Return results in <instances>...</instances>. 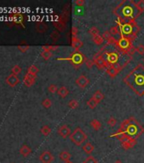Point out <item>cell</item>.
Wrapping results in <instances>:
<instances>
[{
	"label": "cell",
	"instance_id": "6da1fadb",
	"mask_svg": "<svg viewBox=\"0 0 144 163\" xmlns=\"http://www.w3.org/2000/svg\"><path fill=\"white\" fill-rule=\"evenodd\" d=\"M125 83L139 96L144 94V66L139 65L136 67L125 78Z\"/></svg>",
	"mask_w": 144,
	"mask_h": 163
},
{
	"label": "cell",
	"instance_id": "7a4b0ae2",
	"mask_svg": "<svg viewBox=\"0 0 144 163\" xmlns=\"http://www.w3.org/2000/svg\"><path fill=\"white\" fill-rule=\"evenodd\" d=\"M70 139L72 143L76 146H81L87 139V135L86 133L80 127H76L71 133Z\"/></svg>",
	"mask_w": 144,
	"mask_h": 163
},
{
	"label": "cell",
	"instance_id": "3957f363",
	"mask_svg": "<svg viewBox=\"0 0 144 163\" xmlns=\"http://www.w3.org/2000/svg\"><path fill=\"white\" fill-rule=\"evenodd\" d=\"M65 60H71L72 63L74 65H75V66H80V65H81L83 63V61L85 60V57L83 56V54H81V53H74L71 58H68V59H65Z\"/></svg>",
	"mask_w": 144,
	"mask_h": 163
},
{
	"label": "cell",
	"instance_id": "277c9868",
	"mask_svg": "<svg viewBox=\"0 0 144 163\" xmlns=\"http://www.w3.org/2000/svg\"><path fill=\"white\" fill-rule=\"evenodd\" d=\"M54 156L48 150L43 151L39 156V160L42 163H52L53 161H54Z\"/></svg>",
	"mask_w": 144,
	"mask_h": 163
},
{
	"label": "cell",
	"instance_id": "5b68a950",
	"mask_svg": "<svg viewBox=\"0 0 144 163\" xmlns=\"http://www.w3.org/2000/svg\"><path fill=\"white\" fill-rule=\"evenodd\" d=\"M121 13H122L123 18L131 19L134 15V9L131 5H123Z\"/></svg>",
	"mask_w": 144,
	"mask_h": 163
},
{
	"label": "cell",
	"instance_id": "8992f818",
	"mask_svg": "<svg viewBox=\"0 0 144 163\" xmlns=\"http://www.w3.org/2000/svg\"><path fill=\"white\" fill-rule=\"evenodd\" d=\"M90 83V80L85 76V75H81L76 80H75V83L78 85V87H80L81 89H85Z\"/></svg>",
	"mask_w": 144,
	"mask_h": 163
},
{
	"label": "cell",
	"instance_id": "52a82bcc",
	"mask_svg": "<svg viewBox=\"0 0 144 163\" xmlns=\"http://www.w3.org/2000/svg\"><path fill=\"white\" fill-rule=\"evenodd\" d=\"M58 133L60 137H62L63 139H66L68 137L71 136V129L70 127L66 125H63L61 127H59L58 129Z\"/></svg>",
	"mask_w": 144,
	"mask_h": 163
},
{
	"label": "cell",
	"instance_id": "ba28073f",
	"mask_svg": "<svg viewBox=\"0 0 144 163\" xmlns=\"http://www.w3.org/2000/svg\"><path fill=\"white\" fill-rule=\"evenodd\" d=\"M6 83L10 87H15L19 83H20V79L16 75H14V74H11L9 76H7L6 78Z\"/></svg>",
	"mask_w": 144,
	"mask_h": 163
},
{
	"label": "cell",
	"instance_id": "9c48e42d",
	"mask_svg": "<svg viewBox=\"0 0 144 163\" xmlns=\"http://www.w3.org/2000/svg\"><path fill=\"white\" fill-rule=\"evenodd\" d=\"M120 71V66L118 65V64H114V65H112L108 70H107V72H108V76H111V77H114Z\"/></svg>",
	"mask_w": 144,
	"mask_h": 163
},
{
	"label": "cell",
	"instance_id": "30bf717a",
	"mask_svg": "<svg viewBox=\"0 0 144 163\" xmlns=\"http://www.w3.org/2000/svg\"><path fill=\"white\" fill-rule=\"evenodd\" d=\"M35 80H36V76H33L30 74H26L25 76H24V84L26 86V87H32L34 83H35Z\"/></svg>",
	"mask_w": 144,
	"mask_h": 163
},
{
	"label": "cell",
	"instance_id": "8fae6325",
	"mask_svg": "<svg viewBox=\"0 0 144 163\" xmlns=\"http://www.w3.org/2000/svg\"><path fill=\"white\" fill-rule=\"evenodd\" d=\"M94 63L96 64V66L99 68V69H102L104 68V66H107V63L106 61L104 60V57L102 55H98V57H94Z\"/></svg>",
	"mask_w": 144,
	"mask_h": 163
},
{
	"label": "cell",
	"instance_id": "7c38bea8",
	"mask_svg": "<svg viewBox=\"0 0 144 163\" xmlns=\"http://www.w3.org/2000/svg\"><path fill=\"white\" fill-rule=\"evenodd\" d=\"M136 143H137V140H136L134 138H129V139H127L126 140L122 142V147H123L126 150H127L128 149L132 148L134 145H136Z\"/></svg>",
	"mask_w": 144,
	"mask_h": 163
},
{
	"label": "cell",
	"instance_id": "4fadbf2b",
	"mask_svg": "<svg viewBox=\"0 0 144 163\" xmlns=\"http://www.w3.org/2000/svg\"><path fill=\"white\" fill-rule=\"evenodd\" d=\"M118 60H119V55L116 53H109L107 55V62L111 66L117 64Z\"/></svg>",
	"mask_w": 144,
	"mask_h": 163
},
{
	"label": "cell",
	"instance_id": "5bb4252c",
	"mask_svg": "<svg viewBox=\"0 0 144 163\" xmlns=\"http://www.w3.org/2000/svg\"><path fill=\"white\" fill-rule=\"evenodd\" d=\"M71 46L74 49L78 50V49H80L83 46V43L79 38H77L76 37H72Z\"/></svg>",
	"mask_w": 144,
	"mask_h": 163
},
{
	"label": "cell",
	"instance_id": "9a60e30c",
	"mask_svg": "<svg viewBox=\"0 0 144 163\" xmlns=\"http://www.w3.org/2000/svg\"><path fill=\"white\" fill-rule=\"evenodd\" d=\"M20 153L21 156H23L24 157L28 156L31 153H32V149L26 145H22V147L20 149Z\"/></svg>",
	"mask_w": 144,
	"mask_h": 163
},
{
	"label": "cell",
	"instance_id": "2e32d148",
	"mask_svg": "<svg viewBox=\"0 0 144 163\" xmlns=\"http://www.w3.org/2000/svg\"><path fill=\"white\" fill-rule=\"evenodd\" d=\"M121 30L125 33V35H131L132 33L133 26H132V25L130 22H128V23H126V24L122 26Z\"/></svg>",
	"mask_w": 144,
	"mask_h": 163
},
{
	"label": "cell",
	"instance_id": "e0dca14e",
	"mask_svg": "<svg viewBox=\"0 0 144 163\" xmlns=\"http://www.w3.org/2000/svg\"><path fill=\"white\" fill-rule=\"evenodd\" d=\"M92 99H94L98 104L104 99V94L101 92L100 90H98L96 91L94 93H93V95H92Z\"/></svg>",
	"mask_w": 144,
	"mask_h": 163
},
{
	"label": "cell",
	"instance_id": "ac0fdd59",
	"mask_svg": "<svg viewBox=\"0 0 144 163\" xmlns=\"http://www.w3.org/2000/svg\"><path fill=\"white\" fill-rule=\"evenodd\" d=\"M57 93H58V94H59L61 98H66V97L68 96L70 91H69V89H68L66 87L62 86V87L59 88V89H58V92H57Z\"/></svg>",
	"mask_w": 144,
	"mask_h": 163
},
{
	"label": "cell",
	"instance_id": "d6986e66",
	"mask_svg": "<svg viewBox=\"0 0 144 163\" xmlns=\"http://www.w3.org/2000/svg\"><path fill=\"white\" fill-rule=\"evenodd\" d=\"M103 37H104V39H106L108 41V43H116L117 44V41L112 37V35L109 32V31L104 32V34H103Z\"/></svg>",
	"mask_w": 144,
	"mask_h": 163
},
{
	"label": "cell",
	"instance_id": "ffe728a7",
	"mask_svg": "<svg viewBox=\"0 0 144 163\" xmlns=\"http://www.w3.org/2000/svg\"><path fill=\"white\" fill-rule=\"evenodd\" d=\"M36 29L38 32L44 33L47 31L48 27H47V25L44 24L43 22H37L36 24Z\"/></svg>",
	"mask_w": 144,
	"mask_h": 163
},
{
	"label": "cell",
	"instance_id": "44dd1931",
	"mask_svg": "<svg viewBox=\"0 0 144 163\" xmlns=\"http://www.w3.org/2000/svg\"><path fill=\"white\" fill-rule=\"evenodd\" d=\"M117 44H118L119 47L121 48V49H128L129 46H130V41H129V39H126V38L122 37V38L117 43Z\"/></svg>",
	"mask_w": 144,
	"mask_h": 163
},
{
	"label": "cell",
	"instance_id": "7402d4cb",
	"mask_svg": "<svg viewBox=\"0 0 144 163\" xmlns=\"http://www.w3.org/2000/svg\"><path fill=\"white\" fill-rule=\"evenodd\" d=\"M82 149H83V150H84V152L85 153H87V154H88V155H90L92 154L93 151H94V146L92 144H91V143H87L86 145H84V146L82 147Z\"/></svg>",
	"mask_w": 144,
	"mask_h": 163
},
{
	"label": "cell",
	"instance_id": "603a6c76",
	"mask_svg": "<svg viewBox=\"0 0 144 163\" xmlns=\"http://www.w3.org/2000/svg\"><path fill=\"white\" fill-rule=\"evenodd\" d=\"M71 157V153H69L68 151H62V152H60V154H59V158H60L62 161H64L65 162L70 161Z\"/></svg>",
	"mask_w": 144,
	"mask_h": 163
},
{
	"label": "cell",
	"instance_id": "cb8c5ba5",
	"mask_svg": "<svg viewBox=\"0 0 144 163\" xmlns=\"http://www.w3.org/2000/svg\"><path fill=\"white\" fill-rule=\"evenodd\" d=\"M90 125H91V127H92L94 130H96V131H98V130L101 128V127H102L101 122H100L98 120H96V119H94V120L91 121Z\"/></svg>",
	"mask_w": 144,
	"mask_h": 163
},
{
	"label": "cell",
	"instance_id": "d4e9b609",
	"mask_svg": "<svg viewBox=\"0 0 144 163\" xmlns=\"http://www.w3.org/2000/svg\"><path fill=\"white\" fill-rule=\"evenodd\" d=\"M38 72H39L38 68L36 67V66L32 65V66H31L28 68L27 73H28V74H30V75H32V76H36V74L38 73Z\"/></svg>",
	"mask_w": 144,
	"mask_h": 163
},
{
	"label": "cell",
	"instance_id": "484cf974",
	"mask_svg": "<svg viewBox=\"0 0 144 163\" xmlns=\"http://www.w3.org/2000/svg\"><path fill=\"white\" fill-rule=\"evenodd\" d=\"M41 133L44 136H48L51 133V128L48 125H44L43 127H42V128H41Z\"/></svg>",
	"mask_w": 144,
	"mask_h": 163
},
{
	"label": "cell",
	"instance_id": "4316f807",
	"mask_svg": "<svg viewBox=\"0 0 144 163\" xmlns=\"http://www.w3.org/2000/svg\"><path fill=\"white\" fill-rule=\"evenodd\" d=\"M136 7H137V9L138 10L139 15L143 13L144 11V0H140L139 2H137L136 3Z\"/></svg>",
	"mask_w": 144,
	"mask_h": 163
},
{
	"label": "cell",
	"instance_id": "83f0119b",
	"mask_svg": "<svg viewBox=\"0 0 144 163\" xmlns=\"http://www.w3.org/2000/svg\"><path fill=\"white\" fill-rule=\"evenodd\" d=\"M54 25L55 26V27L57 29H59V31H65V24L63 21H55L54 23Z\"/></svg>",
	"mask_w": 144,
	"mask_h": 163
},
{
	"label": "cell",
	"instance_id": "f1b7e54d",
	"mask_svg": "<svg viewBox=\"0 0 144 163\" xmlns=\"http://www.w3.org/2000/svg\"><path fill=\"white\" fill-rule=\"evenodd\" d=\"M92 41L97 45H101L104 43V37L102 36H100V35H98V36H95L92 37Z\"/></svg>",
	"mask_w": 144,
	"mask_h": 163
},
{
	"label": "cell",
	"instance_id": "f546056e",
	"mask_svg": "<svg viewBox=\"0 0 144 163\" xmlns=\"http://www.w3.org/2000/svg\"><path fill=\"white\" fill-rule=\"evenodd\" d=\"M87 106L91 109H94L97 107V106L98 105V103L94 99H92V98H91L89 100H87Z\"/></svg>",
	"mask_w": 144,
	"mask_h": 163
},
{
	"label": "cell",
	"instance_id": "4dcf8cb0",
	"mask_svg": "<svg viewBox=\"0 0 144 163\" xmlns=\"http://www.w3.org/2000/svg\"><path fill=\"white\" fill-rule=\"evenodd\" d=\"M18 49L21 51V52H26L29 49V45L26 43V42H21V43L18 46Z\"/></svg>",
	"mask_w": 144,
	"mask_h": 163
},
{
	"label": "cell",
	"instance_id": "1f68e13d",
	"mask_svg": "<svg viewBox=\"0 0 144 163\" xmlns=\"http://www.w3.org/2000/svg\"><path fill=\"white\" fill-rule=\"evenodd\" d=\"M41 56H42L44 60H49V59L53 56V54H52V52H50V51L43 50V51L41 53Z\"/></svg>",
	"mask_w": 144,
	"mask_h": 163
},
{
	"label": "cell",
	"instance_id": "d6a6232c",
	"mask_svg": "<svg viewBox=\"0 0 144 163\" xmlns=\"http://www.w3.org/2000/svg\"><path fill=\"white\" fill-rule=\"evenodd\" d=\"M42 106H43L44 108L48 109L52 106V101H51L50 99H43V101L42 102Z\"/></svg>",
	"mask_w": 144,
	"mask_h": 163
},
{
	"label": "cell",
	"instance_id": "836d02e7",
	"mask_svg": "<svg viewBox=\"0 0 144 163\" xmlns=\"http://www.w3.org/2000/svg\"><path fill=\"white\" fill-rule=\"evenodd\" d=\"M88 33L92 36V37L95 36H98V35H99V30L97 28V27H95V26H92V27H91V29L88 31Z\"/></svg>",
	"mask_w": 144,
	"mask_h": 163
},
{
	"label": "cell",
	"instance_id": "e575fe53",
	"mask_svg": "<svg viewBox=\"0 0 144 163\" xmlns=\"http://www.w3.org/2000/svg\"><path fill=\"white\" fill-rule=\"evenodd\" d=\"M68 106L71 109H73V110H74V109H76L79 106V102H78L77 100H75V99H71V100L69 102Z\"/></svg>",
	"mask_w": 144,
	"mask_h": 163
},
{
	"label": "cell",
	"instance_id": "d590c367",
	"mask_svg": "<svg viewBox=\"0 0 144 163\" xmlns=\"http://www.w3.org/2000/svg\"><path fill=\"white\" fill-rule=\"evenodd\" d=\"M59 46H53V45H46V46H42V49L43 50H47V51H54V50H56L58 49Z\"/></svg>",
	"mask_w": 144,
	"mask_h": 163
},
{
	"label": "cell",
	"instance_id": "8d00e7d4",
	"mask_svg": "<svg viewBox=\"0 0 144 163\" xmlns=\"http://www.w3.org/2000/svg\"><path fill=\"white\" fill-rule=\"evenodd\" d=\"M109 32L112 36H117L119 34V28L118 26H112L109 30Z\"/></svg>",
	"mask_w": 144,
	"mask_h": 163
},
{
	"label": "cell",
	"instance_id": "74e56055",
	"mask_svg": "<svg viewBox=\"0 0 144 163\" xmlns=\"http://www.w3.org/2000/svg\"><path fill=\"white\" fill-rule=\"evenodd\" d=\"M21 71H22V69H21V67L18 66V65H15L13 68H12V72L14 75H19L20 73L21 72Z\"/></svg>",
	"mask_w": 144,
	"mask_h": 163
},
{
	"label": "cell",
	"instance_id": "f35d334b",
	"mask_svg": "<svg viewBox=\"0 0 144 163\" xmlns=\"http://www.w3.org/2000/svg\"><path fill=\"white\" fill-rule=\"evenodd\" d=\"M83 163H98V160L96 159V158H94L93 156H88V157H87L85 160H84V162Z\"/></svg>",
	"mask_w": 144,
	"mask_h": 163
},
{
	"label": "cell",
	"instance_id": "ab89813d",
	"mask_svg": "<svg viewBox=\"0 0 144 163\" xmlns=\"http://www.w3.org/2000/svg\"><path fill=\"white\" fill-rule=\"evenodd\" d=\"M116 122H117V120L114 118V117H110L108 120L107 123L109 127H114L116 125Z\"/></svg>",
	"mask_w": 144,
	"mask_h": 163
},
{
	"label": "cell",
	"instance_id": "60d3db41",
	"mask_svg": "<svg viewBox=\"0 0 144 163\" xmlns=\"http://www.w3.org/2000/svg\"><path fill=\"white\" fill-rule=\"evenodd\" d=\"M48 91H49L51 93H55L58 92V89H58V87H57L55 84H51V85L48 87Z\"/></svg>",
	"mask_w": 144,
	"mask_h": 163
},
{
	"label": "cell",
	"instance_id": "b9f144b4",
	"mask_svg": "<svg viewBox=\"0 0 144 163\" xmlns=\"http://www.w3.org/2000/svg\"><path fill=\"white\" fill-rule=\"evenodd\" d=\"M59 33L57 32V31H54V32H53L51 34H50V37L54 40V41H57L58 39H59Z\"/></svg>",
	"mask_w": 144,
	"mask_h": 163
},
{
	"label": "cell",
	"instance_id": "7bdbcfd3",
	"mask_svg": "<svg viewBox=\"0 0 144 163\" xmlns=\"http://www.w3.org/2000/svg\"><path fill=\"white\" fill-rule=\"evenodd\" d=\"M136 50L140 54H144V45L143 44H139L137 47V49H136Z\"/></svg>",
	"mask_w": 144,
	"mask_h": 163
},
{
	"label": "cell",
	"instance_id": "ee69618b",
	"mask_svg": "<svg viewBox=\"0 0 144 163\" xmlns=\"http://www.w3.org/2000/svg\"><path fill=\"white\" fill-rule=\"evenodd\" d=\"M93 65H94V61H92V60H86V66L88 69H92Z\"/></svg>",
	"mask_w": 144,
	"mask_h": 163
},
{
	"label": "cell",
	"instance_id": "f6af8a7d",
	"mask_svg": "<svg viewBox=\"0 0 144 163\" xmlns=\"http://www.w3.org/2000/svg\"><path fill=\"white\" fill-rule=\"evenodd\" d=\"M75 3L77 6H79V7H82V6L85 4V1H84V0H75Z\"/></svg>",
	"mask_w": 144,
	"mask_h": 163
},
{
	"label": "cell",
	"instance_id": "bcb514c9",
	"mask_svg": "<svg viewBox=\"0 0 144 163\" xmlns=\"http://www.w3.org/2000/svg\"><path fill=\"white\" fill-rule=\"evenodd\" d=\"M77 33H78V29H77V27H75V26H73L71 29V34L73 37H76L77 35Z\"/></svg>",
	"mask_w": 144,
	"mask_h": 163
},
{
	"label": "cell",
	"instance_id": "7dc6e473",
	"mask_svg": "<svg viewBox=\"0 0 144 163\" xmlns=\"http://www.w3.org/2000/svg\"><path fill=\"white\" fill-rule=\"evenodd\" d=\"M114 163H123L121 161H120V160H117V161H115L114 162Z\"/></svg>",
	"mask_w": 144,
	"mask_h": 163
},
{
	"label": "cell",
	"instance_id": "c3c4849f",
	"mask_svg": "<svg viewBox=\"0 0 144 163\" xmlns=\"http://www.w3.org/2000/svg\"><path fill=\"white\" fill-rule=\"evenodd\" d=\"M65 163H73L72 162H71V161H68V162H65Z\"/></svg>",
	"mask_w": 144,
	"mask_h": 163
}]
</instances>
